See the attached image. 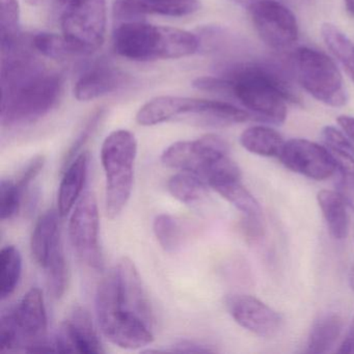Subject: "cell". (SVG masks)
<instances>
[{
	"instance_id": "32",
	"label": "cell",
	"mask_w": 354,
	"mask_h": 354,
	"mask_svg": "<svg viewBox=\"0 0 354 354\" xmlns=\"http://www.w3.org/2000/svg\"><path fill=\"white\" fill-rule=\"evenodd\" d=\"M153 231L165 252H173L179 248L182 241L181 225L171 215H157L153 223Z\"/></svg>"
},
{
	"instance_id": "41",
	"label": "cell",
	"mask_w": 354,
	"mask_h": 354,
	"mask_svg": "<svg viewBox=\"0 0 354 354\" xmlns=\"http://www.w3.org/2000/svg\"><path fill=\"white\" fill-rule=\"evenodd\" d=\"M344 3H345L348 13L350 14V16L354 17V0H344Z\"/></svg>"
},
{
	"instance_id": "36",
	"label": "cell",
	"mask_w": 354,
	"mask_h": 354,
	"mask_svg": "<svg viewBox=\"0 0 354 354\" xmlns=\"http://www.w3.org/2000/svg\"><path fill=\"white\" fill-rule=\"evenodd\" d=\"M44 156L39 155V156L30 159L28 165L22 169L21 173L18 176L17 180H16V184H17L18 187L24 194L28 189L30 183L38 177L39 174L41 173L43 167H44Z\"/></svg>"
},
{
	"instance_id": "2",
	"label": "cell",
	"mask_w": 354,
	"mask_h": 354,
	"mask_svg": "<svg viewBox=\"0 0 354 354\" xmlns=\"http://www.w3.org/2000/svg\"><path fill=\"white\" fill-rule=\"evenodd\" d=\"M223 77L227 82V95L270 123L283 124L287 118V103L299 102L283 76L269 66L235 64Z\"/></svg>"
},
{
	"instance_id": "23",
	"label": "cell",
	"mask_w": 354,
	"mask_h": 354,
	"mask_svg": "<svg viewBox=\"0 0 354 354\" xmlns=\"http://www.w3.org/2000/svg\"><path fill=\"white\" fill-rule=\"evenodd\" d=\"M344 320L339 315L327 314L314 323L308 339V352L326 353L335 345L342 330Z\"/></svg>"
},
{
	"instance_id": "11",
	"label": "cell",
	"mask_w": 354,
	"mask_h": 354,
	"mask_svg": "<svg viewBox=\"0 0 354 354\" xmlns=\"http://www.w3.org/2000/svg\"><path fill=\"white\" fill-rule=\"evenodd\" d=\"M279 158L290 171L317 181L331 177L337 169L335 156L328 149L304 138L286 142Z\"/></svg>"
},
{
	"instance_id": "33",
	"label": "cell",
	"mask_w": 354,
	"mask_h": 354,
	"mask_svg": "<svg viewBox=\"0 0 354 354\" xmlns=\"http://www.w3.org/2000/svg\"><path fill=\"white\" fill-rule=\"evenodd\" d=\"M24 192L16 182L9 179L1 180L0 183V217L3 221L12 218L19 212Z\"/></svg>"
},
{
	"instance_id": "30",
	"label": "cell",
	"mask_w": 354,
	"mask_h": 354,
	"mask_svg": "<svg viewBox=\"0 0 354 354\" xmlns=\"http://www.w3.org/2000/svg\"><path fill=\"white\" fill-rule=\"evenodd\" d=\"M32 45L43 57L53 59H67L80 57L64 35L39 32L32 39Z\"/></svg>"
},
{
	"instance_id": "28",
	"label": "cell",
	"mask_w": 354,
	"mask_h": 354,
	"mask_svg": "<svg viewBox=\"0 0 354 354\" xmlns=\"http://www.w3.org/2000/svg\"><path fill=\"white\" fill-rule=\"evenodd\" d=\"M43 269L46 274L49 293L57 299L63 297L68 286V268L62 241L53 246Z\"/></svg>"
},
{
	"instance_id": "29",
	"label": "cell",
	"mask_w": 354,
	"mask_h": 354,
	"mask_svg": "<svg viewBox=\"0 0 354 354\" xmlns=\"http://www.w3.org/2000/svg\"><path fill=\"white\" fill-rule=\"evenodd\" d=\"M213 189L237 208L243 216H263L262 209L254 196L242 185L240 180L215 186Z\"/></svg>"
},
{
	"instance_id": "22",
	"label": "cell",
	"mask_w": 354,
	"mask_h": 354,
	"mask_svg": "<svg viewBox=\"0 0 354 354\" xmlns=\"http://www.w3.org/2000/svg\"><path fill=\"white\" fill-rule=\"evenodd\" d=\"M285 142L277 130L266 126L248 128L240 136V144L246 151L263 157H279Z\"/></svg>"
},
{
	"instance_id": "18",
	"label": "cell",
	"mask_w": 354,
	"mask_h": 354,
	"mask_svg": "<svg viewBox=\"0 0 354 354\" xmlns=\"http://www.w3.org/2000/svg\"><path fill=\"white\" fill-rule=\"evenodd\" d=\"M124 84V75L107 64H97L86 70L74 86V96L88 102L115 92Z\"/></svg>"
},
{
	"instance_id": "25",
	"label": "cell",
	"mask_w": 354,
	"mask_h": 354,
	"mask_svg": "<svg viewBox=\"0 0 354 354\" xmlns=\"http://www.w3.org/2000/svg\"><path fill=\"white\" fill-rule=\"evenodd\" d=\"M208 184L196 174L182 171L169 178L167 189L169 194L184 204H194L207 194Z\"/></svg>"
},
{
	"instance_id": "19",
	"label": "cell",
	"mask_w": 354,
	"mask_h": 354,
	"mask_svg": "<svg viewBox=\"0 0 354 354\" xmlns=\"http://www.w3.org/2000/svg\"><path fill=\"white\" fill-rule=\"evenodd\" d=\"M90 152H80L63 171L64 177L57 196V211L62 217L66 216L77 204L88 177Z\"/></svg>"
},
{
	"instance_id": "15",
	"label": "cell",
	"mask_w": 354,
	"mask_h": 354,
	"mask_svg": "<svg viewBox=\"0 0 354 354\" xmlns=\"http://www.w3.org/2000/svg\"><path fill=\"white\" fill-rule=\"evenodd\" d=\"M113 270L122 306L153 328L155 320L152 306L134 263L127 257H123Z\"/></svg>"
},
{
	"instance_id": "12",
	"label": "cell",
	"mask_w": 354,
	"mask_h": 354,
	"mask_svg": "<svg viewBox=\"0 0 354 354\" xmlns=\"http://www.w3.org/2000/svg\"><path fill=\"white\" fill-rule=\"evenodd\" d=\"M6 315L15 328L20 347H24L26 351L46 341V308L39 288H32L17 306Z\"/></svg>"
},
{
	"instance_id": "27",
	"label": "cell",
	"mask_w": 354,
	"mask_h": 354,
	"mask_svg": "<svg viewBox=\"0 0 354 354\" xmlns=\"http://www.w3.org/2000/svg\"><path fill=\"white\" fill-rule=\"evenodd\" d=\"M1 51L17 48L20 36V6L18 0H0Z\"/></svg>"
},
{
	"instance_id": "9",
	"label": "cell",
	"mask_w": 354,
	"mask_h": 354,
	"mask_svg": "<svg viewBox=\"0 0 354 354\" xmlns=\"http://www.w3.org/2000/svg\"><path fill=\"white\" fill-rule=\"evenodd\" d=\"M248 11L259 36L271 48L283 50L297 41L295 15L277 0H257Z\"/></svg>"
},
{
	"instance_id": "20",
	"label": "cell",
	"mask_w": 354,
	"mask_h": 354,
	"mask_svg": "<svg viewBox=\"0 0 354 354\" xmlns=\"http://www.w3.org/2000/svg\"><path fill=\"white\" fill-rule=\"evenodd\" d=\"M59 211L55 209L46 211L41 215L35 225L34 232L30 238V250L35 262L43 268L53 246L61 241L59 233Z\"/></svg>"
},
{
	"instance_id": "16",
	"label": "cell",
	"mask_w": 354,
	"mask_h": 354,
	"mask_svg": "<svg viewBox=\"0 0 354 354\" xmlns=\"http://www.w3.org/2000/svg\"><path fill=\"white\" fill-rule=\"evenodd\" d=\"M200 8V0H115L113 3L115 17L126 21L145 15L186 17Z\"/></svg>"
},
{
	"instance_id": "42",
	"label": "cell",
	"mask_w": 354,
	"mask_h": 354,
	"mask_svg": "<svg viewBox=\"0 0 354 354\" xmlns=\"http://www.w3.org/2000/svg\"><path fill=\"white\" fill-rule=\"evenodd\" d=\"M234 3H238V5L242 6V7L250 8L252 3H256L257 0H232Z\"/></svg>"
},
{
	"instance_id": "40",
	"label": "cell",
	"mask_w": 354,
	"mask_h": 354,
	"mask_svg": "<svg viewBox=\"0 0 354 354\" xmlns=\"http://www.w3.org/2000/svg\"><path fill=\"white\" fill-rule=\"evenodd\" d=\"M337 124L344 132L349 136L350 140L354 142V118L350 115H339L337 118Z\"/></svg>"
},
{
	"instance_id": "10",
	"label": "cell",
	"mask_w": 354,
	"mask_h": 354,
	"mask_svg": "<svg viewBox=\"0 0 354 354\" xmlns=\"http://www.w3.org/2000/svg\"><path fill=\"white\" fill-rule=\"evenodd\" d=\"M229 155V146L221 136L207 134L196 140L174 142L161 155L163 165L196 174L204 180L210 165Z\"/></svg>"
},
{
	"instance_id": "34",
	"label": "cell",
	"mask_w": 354,
	"mask_h": 354,
	"mask_svg": "<svg viewBox=\"0 0 354 354\" xmlns=\"http://www.w3.org/2000/svg\"><path fill=\"white\" fill-rule=\"evenodd\" d=\"M321 136L330 152L354 156V142L343 130L341 131L333 126H326L323 128Z\"/></svg>"
},
{
	"instance_id": "14",
	"label": "cell",
	"mask_w": 354,
	"mask_h": 354,
	"mask_svg": "<svg viewBox=\"0 0 354 354\" xmlns=\"http://www.w3.org/2000/svg\"><path fill=\"white\" fill-rule=\"evenodd\" d=\"M57 351L84 354L104 353L102 344L95 330L91 315L80 306H74L62 324L55 339Z\"/></svg>"
},
{
	"instance_id": "38",
	"label": "cell",
	"mask_w": 354,
	"mask_h": 354,
	"mask_svg": "<svg viewBox=\"0 0 354 354\" xmlns=\"http://www.w3.org/2000/svg\"><path fill=\"white\" fill-rule=\"evenodd\" d=\"M171 351L178 352V353H211V352H215V350L206 344L198 343L189 339H181L174 344Z\"/></svg>"
},
{
	"instance_id": "5",
	"label": "cell",
	"mask_w": 354,
	"mask_h": 354,
	"mask_svg": "<svg viewBox=\"0 0 354 354\" xmlns=\"http://www.w3.org/2000/svg\"><path fill=\"white\" fill-rule=\"evenodd\" d=\"M96 314L101 331L113 345L136 350L150 345L154 339L152 327L120 304L117 281L113 269L99 283Z\"/></svg>"
},
{
	"instance_id": "31",
	"label": "cell",
	"mask_w": 354,
	"mask_h": 354,
	"mask_svg": "<svg viewBox=\"0 0 354 354\" xmlns=\"http://www.w3.org/2000/svg\"><path fill=\"white\" fill-rule=\"evenodd\" d=\"M333 154L337 162V192L347 206L354 210V156L342 153Z\"/></svg>"
},
{
	"instance_id": "21",
	"label": "cell",
	"mask_w": 354,
	"mask_h": 354,
	"mask_svg": "<svg viewBox=\"0 0 354 354\" xmlns=\"http://www.w3.org/2000/svg\"><path fill=\"white\" fill-rule=\"evenodd\" d=\"M317 201L330 235L335 239H345L349 231V216L345 201L339 196V192L327 189L318 192Z\"/></svg>"
},
{
	"instance_id": "13",
	"label": "cell",
	"mask_w": 354,
	"mask_h": 354,
	"mask_svg": "<svg viewBox=\"0 0 354 354\" xmlns=\"http://www.w3.org/2000/svg\"><path fill=\"white\" fill-rule=\"evenodd\" d=\"M227 308L232 318L240 326L259 337H274L283 325V319L279 313L252 296H230Z\"/></svg>"
},
{
	"instance_id": "24",
	"label": "cell",
	"mask_w": 354,
	"mask_h": 354,
	"mask_svg": "<svg viewBox=\"0 0 354 354\" xmlns=\"http://www.w3.org/2000/svg\"><path fill=\"white\" fill-rule=\"evenodd\" d=\"M321 36L327 48L337 57L354 82V44L352 41L331 24H323Z\"/></svg>"
},
{
	"instance_id": "3",
	"label": "cell",
	"mask_w": 354,
	"mask_h": 354,
	"mask_svg": "<svg viewBox=\"0 0 354 354\" xmlns=\"http://www.w3.org/2000/svg\"><path fill=\"white\" fill-rule=\"evenodd\" d=\"M113 43L115 53L134 62L182 59L201 46L200 39L187 30L138 20L122 22L113 32Z\"/></svg>"
},
{
	"instance_id": "8",
	"label": "cell",
	"mask_w": 354,
	"mask_h": 354,
	"mask_svg": "<svg viewBox=\"0 0 354 354\" xmlns=\"http://www.w3.org/2000/svg\"><path fill=\"white\" fill-rule=\"evenodd\" d=\"M69 237L78 258L95 270H103L104 260L99 243V211L96 198L88 192L80 198L69 223Z\"/></svg>"
},
{
	"instance_id": "35",
	"label": "cell",
	"mask_w": 354,
	"mask_h": 354,
	"mask_svg": "<svg viewBox=\"0 0 354 354\" xmlns=\"http://www.w3.org/2000/svg\"><path fill=\"white\" fill-rule=\"evenodd\" d=\"M100 117V113L93 115V117L88 120V123L86 124V126H84L82 132L78 134V136L76 138V140H74L73 144L70 146L69 150L67 151L65 156H64L63 165H62V169H63V171L67 169L68 165L74 160V158L80 154L82 147L86 144L88 138H90L91 134L94 132L95 128L97 127V124H98Z\"/></svg>"
},
{
	"instance_id": "26",
	"label": "cell",
	"mask_w": 354,
	"mask_h": 354,
	"mask_svg": "<svg viewBox=\"0 0 354 354\" xmlns=\"http://www.w3.org/2000/svg\"><path fill=\"white\" fill-rule=\"evenodd\" d=\"M22 258L16 246L8 245L0 252V297L7 299L19 283Z\"/></svg>"
},
{
	"instance_id": "6",
	"label": "cell",
	"mask_w": 354,
	"mask_h": 354,
	"mask_svg": "<svg viewBox=\"0 0 354 354\" xmlns=\"http://www.w3.org/2000/svg\"><path fill=\"white\" fill-rule=\"evenodd\" d=\"M292 68L300 86L319 102L331 107L344 106L347 103L341 72L325 53L300 47L293 53Z\"/></svg>"
},
{
	"instance_id": "37",
	"label": "cell",
	"mask_w": 354,
	"mask_h": 354,
	"mask_svg": "<svg viewBox=\"0 0 354 354\" xmlns=\"http://www.w3.org/2000/svg\"><path fill=\"white\" fill-rule=\"evenodd\" d=\"M241 229L250 239H260L265 233L264 219L263 216H243Z\"/></svg>"
},
{
	"instance_id": "43",
	"label": "cell",
	"mask_w": 354,
	"mask_h": 354,
	"mask_svg": "<svg viewBox=\"0 0 354 354\" xmlns=\"http://www.w3.org/2000/svg\"><path fill=\"white\" fill-rule=\"evenodd\" d=\"M26 1H28V3L32 6H40L46 3V1H48V0H26Z\"/></svg>"
},
{
	"instance_id": "44",
	"label": "cell",
	"mask_w": 354,
	"mask_h": 354,
	"mask_svg": "<svg viewBox=\"0 0 354 354\" xmlns=\"http://www.w3.org/2000/svg\"><path fill=\"white\" fill-rule=\"evenodd\" d=\"M349 281L350 286H351L352 290L354 291V265L352 266L351 271H350Z\"/></svg>"
},
{
	"instance_id": "39",
	"label": "cell",
	"mask_w": 354,
	"mask_h": 354,
	"mask_svg": "<svg viewBox=\"0 0 354 354\" xmlns=\"http://www.w3.org/2000/svg\"><path fill=\"white\" fill-rule=\"evenodd\" d=\"M339 353L354 354V317L352 320L351 326L349 331L346 335L345 339L342 342L339 349L337 350Z\"/></svg>"
},
{
	"instance_id": "17",
	"label": "cell",
	"mask_w": 354,
	"mask_h": 354,
	"mask_svg": "<svg viewBox=\"0 0 354 354\" xmlns=\"http://www.w3.org/2000/svg\"><path fill=\"white\" fill-rule=\"evenodd\" d=\"M196 98L158 96L145 103L136 113V122L142 126H155L169 121L189 122L196 111Z\"/></svg>"
},
{
	"instance_id": "4",
	"label": "cell",
	"mask_w": 354,
	"mask_h": 354,
	"mask_svg": "<svg viewBox=\"0 0 354 354\" xmlns=\"http://www.w3.org/2000/svg\"><path fill=\"white\" fill-rule=\"evenodd\" d=\"M136 156L138 140L128 130H115L103 142L101 161L106 179L105 205L109 218L119 216L129 202Z\"/></svg>"
},
{
	"instance_id": "1",
	"label": "cell",
	"mask_w": 354,
	"mask_h": 354,
	"mask_svg": "<svg viewBox=\"0 0 354 354\" xmlns=\"http://www.w3.org/2000/svg\"><path fill=\"white\" fill-rule=\"evenodd\" d=\"M63 76L43 69L19 47L3 53L1 125L20 127L42 119L59 100Z\"/></svg>"
},
{
	"instance_id": "7",
	"label": "cell",
	"mask_w": 354,
	"mask_h": 354,
	"mask_svg": "<svg viewBox=\"0 0 354 354\" xmlns=\"http://www.w3.org/2000/svg\"><path fill=\"white\" fill-rule=\"evenodd\" d=\"M61 10L62 34L80 57L98 50L106 32V0H73Z\"/></svg>"
}]
</instances>
